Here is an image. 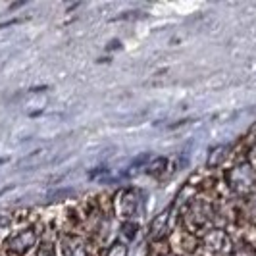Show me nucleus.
Listing matches in <instances>:
<instances>
[{
  "instance_id": "nucleus-7",
  "label": "nucleus",
  "mask_w": 256,
  "mask_h": 256,
  "mask_svg": "<svg viewBox=\"0 0 256 256\" xmlns=\"http://www.w3.org/2000/svg\"><path fill=\"white\" fill-rule=\"evenodd\" d=\"M164 170H168L166 158H152V162L146 166V174L148 176H160Z\"/></svg>"
},
{
  "instance_id": "nucleus-11",
  "label": "nucleus",
  "mask_w": 256,
  "mask_h": 256,
  "mask_svg": "<svg viewBox=\"0 0 256 256\" xmlns=\"http://www.w3.org/2000/svg\"><path fill=\"white\" fill-rule=\"evenodd\" d=\"M6 162V158H0V164H4Z\"/></svg>"
},
{
  "instance_id": "nucleus-9",
  "label": "nucleus",
  "mask_w": 256,
  "mask_h": 256,
  "mask_svg": "<svg viewBox=\"0 0 256 256\" xmlns=\"http://www.w3.org/2000/svg\"><path fill=\"white\" fill-rule=\"evenodd\" d=\"M126 254H128V250H126V244L124 243L112 244V246L108 248V252H106V256H126Z\"/></svg>"
},
{
  "instance_id": "nucleus-3",
  "label": "nucleus",
  "mask_w": 256,
  "mask_h": 256,
  "mask_svg": "<svg viewBox=\"0 0 256 256\" xmlns=\"http://www.w3.org/2000/svg\"><path fill=\"white\" fill-rule=\"evenodd\" d=\"M33 244H35V231L24 230L22 233H18V235H14V237L8 239L6 248H8L10 252H14V254H24V252H27Z\"/></svg>"
},
{
  "instance_id": "nucleus-5",
  "label": "nucleus",
  "mask_w": 256,
  "mask_h": 256,
  "mask_svg": "<svg viewBox=\"0 0 256 256\" xmlns=\"http://www.w3.org/2000/svg\"><path fill=\"white\" fill-rule=\"evenodd\" d=\"M62 252L66 256H89V250L83 241H79L76 237H68L62 243Z\"/></svg>"
},
{
  "instance_id": "nucleus-2",
  "label": "nucleus",
  "mask_w": 256,
  "mask_h": 256,
  "mask_svg": "<svg viewBox=\"0 0 256 256\" xmlns=\"http://www.w3.org/2000/svg\"><path fill=\"white\" fill-rule=\"evenodd\" d=\"M202 244L214 254H231L233 252V241L231 237L222 230H208L202 237Z\"/></svg>"
},
{
  "instance_id": "nucleus-6",
  "label": "nucleus",
  "mask_w": 256,
  "mask_h": 256,
  "mask_svg": "<svg viewBox=\"0 0 256 256\" xmlns=\"http://www.w3.org/2000/svg\"><path fill=\"white\" fill-rule=\"evenodd\" d=\"M168 220H170V210L162 212L158 218L154 220L152 226H150V237H152V239H160V237H164V235H166Z\"/></svg>"
},
{
  "instance_id": "nucleus-1",
  "label": "nucleus",
  "mask_w": 256,
  "mask_h": 256,
  "mask_svg": "<svg viewBox=\"0 0 256 256\" xmlns=\"http://www.w3.org/2000/svg\"><path fill=\"white\" fill-rule=\"evenodd\" d=\"M228 181H230L231 189L241 194H252L256 192V170L248 162H243V164H237L230 172L228 176Z\"/></svg>"
},
{
  "instance_id": "nucleus-8",
  "label": "nucleus",
  "mask_w": 256,
  "mask_h": 256,
  "mask_svg": "<svg viewBox=\"0 0 256 256\" xmlns=\"http://www.w3.org/2000/svg\"><path fill=\"white\" fill-rule=\"evenodd\" d=\"M246 212H248V218L256 222V192L246 196Z\"/></svg>"
},
{
  "instance_id": "nucleus-4",
  "label": "nucleus",
  "mask_w": 256,
  "mask_h": 256,
  "mask_svg": "<svg viewBox=\"0 0 256 256\" xmlns=\"http://www.w3.org/2000/svg\"><path fill=\"white\" fill-rule=\"evenodd\" d=\"M118 200H120V208H118L120 214H122L124 218H131V216L135 214V210H137V196H135V192L133 191L120 192Z\"/></svg>"
},
{
  "instance_id": "nucleus-10",
  "label": "nucleus",
  "mask_w": 256,
  "mask_h": 256,
  "mask_svg": "<svg viewBox=\"0 0 256 256\" xmlns=\"http://www.w3.org/2000/svg\"><path fill=\"white\" fill-rule=\"evenodd\" d=\"M150 160V154H144V156H141V158H137L135 162H133V168H139V166H142L144 162H148Z\"/></svg>"
}]
</instances>
